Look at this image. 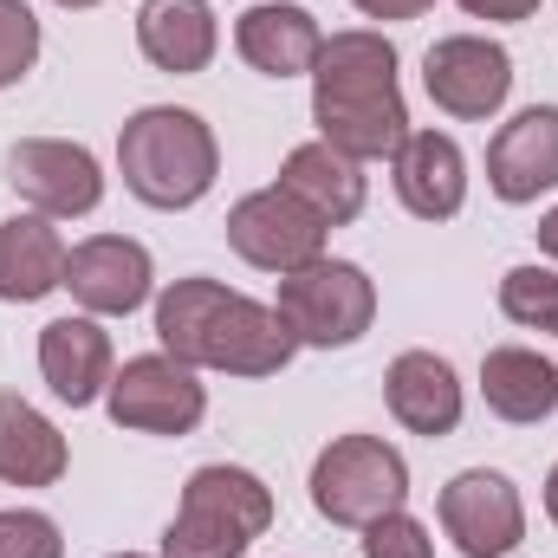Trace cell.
<instances>
[{
	"instance_id": "cell-29",
	"label": "cell",
	"mask_w": 558,
	"mask_h": 558,
	"mask_svg": "<svg viewBox=\"0 0 558 558\" xmlns=\"http://www.w3.org/2000/svg\"><path fill=\"white\" fill-rule=\"evenodd\" d=\"M533 234H539V254L558 260V208H553V215H539V228H533Z\"/></svg>"
},
{
	"instance_id": "cell-9",
	"label": "cell",
	"mask_w": 558,
	"mask_h": 558,
	"mask_svg": "<svg viewBox=\"0 0 558 558\" xmlns=\"http://www.w3.org/2000/svg\"><path fill=\"white\" fill-rule=\"evenodd\" d=\"M325 221L305 208V202H292L286 189H254V195H241L234 208H228V247L247 260V267H260V274H299V267H312V260H325Z\"/></svg>"
},
{
	"instance_id": "cell-8",
	"label": "cell",
	"mask_w": 558,
	"mask_h": 558,
	"mask_svg": "<svg viewBox=\"0 0 558 558\" xmlns=\"http://www.w3.org/2000/svg\"><path fill=\"white\" fill-rule=\"evenodd\" d=\"M422 92L435 98V111L481 124L513 98V52L481 33H448L422 52Z\"/></svg>"
},
{
	"instance_id": "cell-3",
	"label": "cell",
	"mask_w": 558,
	"mask_h": 558,
	"mask_svg": "<svg viewBox=\"0 0 558 558\" xmlns=\"http://www.w3.org/2000/svg\"><path fill=\"white\" fill-rule=\"evenodd\" d=\"M118 175L124 189L137 195L143 208H195L215 175H221V143L208 131L202 111H182V105H143L124 118L118 131Z\"/></svg>"
},
{
	"instance_id": "cell-19",
	"label": "cell",
	"mask_w": 558,
	"mask_h": 558,
	"mask_svg": "<svg viewBox=\"0 0 558 558\" xmlns=\"http://www.w3.org/2000/svg\"><path fill=\"white\" fill-rule=\"evenodd\" d=\"M384 403H390V416L403 422L410 435H428V441L454 435L461 428V410H468L454 364L435 357V351H403L384 371Z\"/></svg>"
},
{
	"instance_id": "cell-25",
	"label": "cell",
	"mask_w": 558,
	"mask_h": 558,
	"mask_svg": "<svg viewBox=\"0 0 558 558\" xmlns=\"http://www.w3.org/2000/svg\"><path fill=\"white\" fill-rule=\"evenodd\" d=\"M39 65V13L26 0H0V92Z\"/></svg>"
},
{
	"instance_id": "cell-23",
	"label": "cell",
	"mask_w": 558,
	"mask_h": 558,
	"mask_svg": "<svg viewBox=\"0 0 558 558\" xmlns=\"http://www.w3.org/2000/svg\"><path fill=\"white\" fill-rule=\"evenodd\" d=\"M500 312L520 325V331H558V267H507L500 274Z\"/></svg>"
},
{
	"instance_id": "cell-22",
	"label": "cell",
	"mask_w": 558,
	"mask_h": 558,
	"mask_svg": "<svg viewBox=\"0 0 558 558\" xmlns=\"http://www.w3.org/2000/svg\"><path fill=\"white\" fill-rule=\"evenodd\" d=\"M72 468V448L20 390L0 397V481L7 487H59Z\"/></svg>"
},
{
	"instance_id": "cell-10",
	"label": "cell",
	"mask_w": 558,
	"mask_h": 558,
	"mask_svg": "<svg viewBox=\"0 0 558 558\" xmlns=\"http://www.w3.org/2000/svg\"><path fill=\"white\" fill-rule=\"evenodd\" d=\"M7 182L33 215H52V221H78L105 202L98 156L65 137H20L7 149Z\"/></svg>"
},
{
	"instance_id": "cell-17",
	"label": "cell",
	"mask_w": 558,
	"mask_h": 558,
	"mask_svg": "<svg viewBox=\"0 0 558 558\" xmlns=\"http://www.w3.org/2000/svg\"><path fill=\"white\" fill-rule=\"evenodd\" d=\"M137 52L156 72H169V78H195L221 52V20H215L208 0H143L137 7Z\"/></svg>"
},
{
	"instance_id": "cell-12",
	"label": "cell",
	"mask_w": 558,
	"mask_h": 558,
	"mask_svg": "<svg viewBox=\"0 0 558 558\" xmlns=\"http://www.w3.org/2000/svg\"><path fill=\"white\" fill-rule=\"evenodd\" d=\"M65 292L92 318H131L156 292V260L131 234H92L65 254Z\"/></svg>"
},
{
	"instance_id": "cell-21",
	"label": "cell",
	"mask_w": 558,
	"mask_h": 558,
	"mask_svg": "<svg viewBox=\"0 0 558 558\" xmlns=\"http://www.w3.org/2000/svg\"><path fill=\"white\" fill-rule=\"evenodd\" d=\"M65 234L52 228V215H13L0 221V299L7 305H33L46 292L65 286Z\"/></svg>"
},
{
	"instance_id": "cell-16",
	"label": "cell",
	"mask_w": 558,
	"mask_h": 558,
	"mask_svg": "<svg viewBox=\"0 0 558 558\" xmlns=\"http://www.w3.org/2000/svg\"><path fill=\"white\" fill-rule=\"evenodd\" d=\"M390 182L416 221H454L468 202V156L448 131H410L390 156Z\"/></svg>"
},
{
	"instance_id": "cell-31",
	"label": "cell",
	"mask_w": 558,
	"mask_h": 558,
	"mask_svg": "<svg viewBox=\"0 0 558 558\" xmlns=\"http://www.w3.org/2000/svg\"><path fill=\"white\" fill-rule=\"evenodd\" d=\"M52 7H65V13H85V7H105V0H52Z\"/></svg>"
},
{
	"instance_id": "cell-6",
	"label": "cell",
	"mask_w": 558,
	"mask_h": 558,
	"mask_svg": "<svg viewBox=\"0 0 558 558\" xmlns=\"http://www.w3.org/2000/svg\"><path fill=\"white\" fill-rule=\"evenodd\" d=\"M274 312L292 325L299 344L344 351V344H357L377 325V279L364 274L357 260H331L325 254V260H312V267L279 279Z\"/></svg>"
},
{
	"instance_id": "cell-20",
	"label": "cell",
	"mask_w": 558,
	"mask_h": 558,
	"mask_svg": "<svg viewBox=\"0 0 558 558\" xmlns=\"http://www.w3.org/2000/svg\"><path fill=\"white\" fill-rule=\"evenodd\" d=\"M481 397L500 422L533 428L558 410V364L539 357L533 344H494L481 357Z\"/></svg>"
},
{
	"instance_id": "cell-18",
	"label": "cell",
	"mask_w": 558,
	"mask_h": 558,
	"mask_svg": "<svg viewBox=\"0 0 558 558\" xmlns=\"http://www.w3.org/2000/svg\"><path fill=\"white\" fill-rule=\"evenodd\" d=\"M279 189H286L292 202H305L325 228L357 221V215H364V202H371L364 162H357V156H344V149H331L325 137L286 149V162H279Z\"/></svg>"
},
{
	"instance_id": "cell-24",
	"label": "cell",
	"mask_w": 558,
	"mask_h": 558,
	"mask_svg": "<svg viewBox=\"0 0 558 558\" xmlns=\"http://www.w3.org/2000/svg\"><path fill=\"white\" fill-rule=\"evenodd\" d=\"M0 558H65V533L39 507H0Z\"/></svg>"
},
{
	"instance_id": "cell-26",
	"label": "cell",
	"mask_w": 558,
	"mask_h": 558,
	"mask_svg": "<svg viewBox=\"0 0 558 558\" xmlns=\"http://www.w3.org/2000/svg\"><path fill=\"white\" fill-rule=\"evenodd\" d=\"M364 558H435V539H428L422 520H410L397 507V513H384V520L364 526Z\"/></svg>"
},
{
	"instance_id": "cell-30",
	"label": "cell",
	"mask_w": 558,
	"mask_h": 558,
	"mask_svg": "<svg viewBox=\"0 0 558 558\" xmlns=\"http://www.w3.org/2000/svg\"><path fill=\"white\" fill-rule=\"evenodd\" d=\"M546 520H553V526H558V468H553V474H546Z\"/></svg>"
},
{
	"instance_id": "cell-14",
	"label": "cell",
	"mask_w": 558,
	"mask_h": 558,
	"mask_svg": "<svg viewBox=\"0 0 558 558\" xmlns=\"http://www.w3.org/2000/svg\"><path fill=\"white\" fill-rule=\"evenodd\" d=\"M111 371H118V351H111V331H105L92 312L52 318V325L39 331V377H46V390H52L59 403H72V410L105 403Z\"/></svg>"
},
{
	"instance_id": "cell-28",
	"label": "cell",
	"mask_w": 558,
	"mask_h": 558,
	"mask_svg": "<svg viewBox=\"0 0 558 558\" xmlns=\"http://www.w3.org/2000/svg\"><path fill=\"white\" fill-rule=\"evenodd\" d=\"M364 20H422L435 0H351Z\"/></svg>"
},
{
	"instance_id": "cell-5",
	"label": "cell",
	"mask_w": 558,
	"mask_h": 558,
	"mask_svg": "<svg viewBox=\"0 0 558 558\" xmlns=\"http://www.w3.org/2000/svg\"><path fill=\"white\" fill-rule=\"evenodd\" d=\"M410 500V461L384 435H338L312 461V507L331 526H371Z\"/></svg>"
},
{
	"instance_id": "cell-2",
	"label": "cell",
	"mask_w": 558,
	"mask_h": 558,
	"mask_svg": "<svg viewBox=\"0 0 558 558\" xmlns=\"http://www.w3.org/2000/svg\"><path fill=\"white\" fill-rule=\"evenodd\" d=\"M312 124L357 162H390L410 137V105L397 85V46L371 26L325 33L312 65Z\"/></svg>"
},
{
	"instance_id": "cell-7",
	"label": "cell",
	"mask_w": 558,
	"mask_h": 558,
	"mask_svg": "<svg viewBox=\"0 0 558 558\" xmlns=\"http://www.w3.org/2000/svg\"><path fill=\"white\" fill-rule=\"evenodd\" d=\"M105 410L131 435H195L208 416V384L169 351H143V357H124V371H111Z\"/></svg>"
},
{
	"instance_id": "cell-13",
	"label": "cell",
	"mask_w": 558,
	"mask_h": 558,
	"mask_svg": "<svg viewBox=\"0 0 558 558\" xmlns=\"http://www.w3.org/2000/svg\"><path fill=\"white\" fill-rule=\"evenodd\" d=\"M487 189L507 208H526L558 189V105H526L487 143Z\"/></svg>"
},
{
	"instance_id": "cell-27",
	"label": "cell",
	"mask_w": 558,
	"mask_h": 558,
	"mask_svg": "<svg viewBox=\"0 0 558 558\" xmlns=\"http://www.w3.org/2000/svg\"><path fill=\"white\" fill-rule=\"evenodd\" d=\"M461 13H474V20H500V26H513V20H533V13H539V0H461Z\"/></svg>"
},
{
	"instance_id": "cell-32",
	"label": "cell",
	"mask_w": 558,
	"mask_h": 558,
	"mask_svg": "<svg viewBox=\"0 0 558 558\" xmlns=\"http://www.w3.org/2000/svg\"><path fill=\"white\" fill-rule=\"evenodd\" d=\"M111 558H149V553H111Z\"/></svg>"
},
{
	"instance_id": "cell-11",
	"label": "cell",
	"mask_w": 558,
	"mask_h": 558,
	"mask_svg": "<svg viewBox=\"0 0 558 558\" xmlns=\"http://www.w3.org/2000/svg\"><path fill=\"white\" fill-rule=\"evenodd\" d=\"M441 513V533L454 539L461 558H507L520 539H526V500L520 487L500 474V468H468L441 487L435 500Z\"/></svg>"
},
{
	"instance_id": "cell-4",
	"label": "cell",
	"mask_w": 558,
	"mask_h": 558,
	"mask_svg": "<svg viewBox=\"0 0 558 558\" xmlns=\"http://www.w3.org/2000/svg\"><path fill=\"white\" fill-rule=\"evenodd\" d=\"M267 526H274V487L234 461H208L189 474L156 558H247Z\"/></svg>"
},
{
	"instance_id": "cell-15",
	"label": "cell",
	"mask_w": 558,
	"mask_h": 558,
	"mask_svg": "<svg viewBox=\"0 0 558 558\" xmlns=\"http://www.w3.org/2000/svg\"><path fill=\"white\" fill-rule=\"evenodd\" d=\"M325 46V26L312 20V7L299 0H254L234 20V52L260 72V78H312Z\"/></svg>"
},
{
	"instance_id": "cell-1",
	"label": "cell",
	"mask_w": 558,
	"mask_h": 558,
	"mask_svg": "<svg viewBox=\"0 0 558 558\" xmlns=\"http://www.w3.org/2000/svg\"><path fill=\"white\" fill-rule=\"evenodd\" d=\"M156 344L189 371H228V377H279L299 351L292 325L274 305L208 274L169 279L156 292Z\"/></svg>"
}]
</instances>
